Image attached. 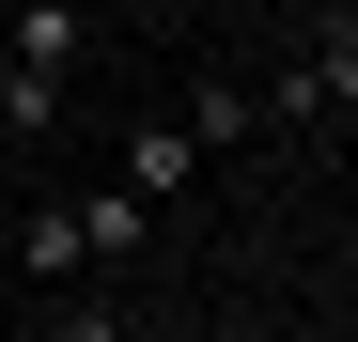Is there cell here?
<instances>
[{"mask_svg": "<svg viewBox=\"0 0 358 342\" xmlns=\"http://www.w3.org/2000/svg\"><path fill=\"white\" fill-rule=\"evenodd\" d=\"M78 265H94V249H78V218H63V202H31V280H78Z\"/></svg>", "mask_w": 358, "mask_h": 342, "instance_id": "8992f818", "label": "cell"}, {"mask_svg": "<svg viewBox=\"0 0 358 342\" xmlns=\"http://www.w3.org/2000/svg\"><path fill=\"white\" fill-rule=\"evenodd\" d=\"M63 218H78V249H94V265H125V249H156V202L125 187V171H109L94 202H63Z\"/></svg>", "mask_w": 358, "mask_h": 342, "instance_id": "6da1fadb", "label": "cell"}, {"mask_svg": "<svg viewBox=\"0 0 358 342\" xmlns=\"http://www.w3.org/2000/svg\"><path fill=\"white\" fill-rule=\"evenodd\" d=\"M0 125H16V140H31V125H63V78H31L16 47H0Z\"/></svg>", "mask_w": 358, "mask_h": 342, "instance_id": "277c9868", "label": "cell"}, {"mask_svg": "<svg viewBox=\"0 0 358 342\" xmlns=\"http://www.w3.org/2000/svg\"><path fill=\"white\" fill-rule=\"evenodd\" d=\"M187 171H203V125H141V140H125V187H141V202H171Z\"/></svg>", "mask_w": 358, "mask_h": 342, "instance_id": "3957f363", "label": "cell"}, {"mask_svg": "<svg viewBox=\"0 0 358 342\" xmlns=\"http://www.w3.org/2000/svg\"><path fill=\"white\" fill-rule=\"evenodd\" d=\"M187 125H203V140H250V125H265V94H234V78H203V94H187Z\"/></svg>", "mask_w": 358, "mask_h": 342, "instance_id": "5b68a950", "label": "cell"}, {"mask_svg": "<svg viewBox=\"0 0 358 342\" xmlns=\"http://www.w3.org/2000/svg\"><path fill=\"white\" fill-rule=\"evenodd\" d=\"M63 342H125V311H109V296H78V311H63Z\"/></svg>", "mask_w": 358, "mask_h": 342, "instance_id": "52a82bcc", "label": "cell"}, {"mask_svg": "<svg viewBox=\"0 0 358 342\" xmlns=\"http://www.w3.org/2000/svg\"><path fill=\"white\" fill-rule=\"evenodd\" d=\"M0 47H16L31 78H63V63H78V0H16V16H0Z\"/></svg>", "mask_w": 358, "mask_h": 342, "instance_id": "7a4b0ae2", "label": "cell"}]
</instances>
